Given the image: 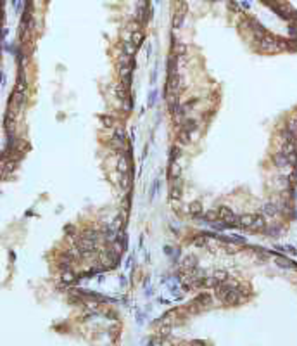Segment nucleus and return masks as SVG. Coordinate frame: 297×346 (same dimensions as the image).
<instances>
[{"label": "nucleus", "mask_w": 297, "mask_h": 346, "mask_svg": "<svg viewBox=\"0 0 297 346\" xmlns=\"http://www.w3.org/2000/svg\"><path fill=\"white\" fill-rule=\"evenodd\" d=\"M218 215H219V220H221L225 225L237 227V216H235V213L231 211L230 208H226V206H219V208H218Z\"/></svg>", "instance_id": "obj_1"}, {"label": "nucleus", "mask_w": 297, "mask_h": 346, "mask_svg": "<svg viewBox=\"0 0 297 346\" xmlns=\"http://www.w3.org/2000/svg\"><path fill=\"white\" fill-rule=\"evenodd\" d=\"M178 87H180V76H178V73H175V75H168V80H166V93H178Z\"/></svg>", "instance_id": "obj_2"}, {"label": "nucleus", "mask_w": 297, "mask_h": 346, "mask_svg": "<svg viewBox=\"0 0 297 346\" xmlns=\"http://www.w3.org/2000/svg\"><path fill=\"white\" fill-rule=\"evenodd\" d=\"M118 170L121 171V173H130V154H123L121 153V158H119V163H118Z\"/></svg>", "instance_id": "obj_3"}, {"label": "nucleus", "mask_w": 297, "mask_h": 346, "mask_svg": "<svg viewBox=\"0 0 297 346\" xmlns=\"http://www.w3.org/2000/svg\"><path fill=\"white\" fill-rule=\"evenodd\" d=\"M195 303L197 306H199V308H204V306H211V303H212V298L211 296H209L207 293H202V294H199V296H197L195 298Z\"/></svg>", "instance_id": "obj_4"}, {"label": "nucleus", "mask_w": 297, "mask_h": 346, "mask_svg": "<svg viewBox=\"0 0 297 346\" xmlns=\"http://www.w3.org/2000/svg\"><path fill=\"white\" fill-rule=\"evenodd\" d=\"M252 222H254V215H242V216H237V227L251 228Z\"/></svg>", "instance_id": "obj_5"}, {"label": "nucleus", "mask_w": 297, "mask_h": 346, "mask_svg": "<svg viewBox=\"0 0 297 346\" xmlns=\"http://www.w3.org/2000/svg\"><path fill=\"white\" fill-rule=\"evenodd\" d=\"M182 130H185L187 133H193L197 130V121L190 118H183L182 119Z\"/></svg>", "instance_id": "obj_6"}, {"label": "nucleus", "mask_w": 297, "mask_h": 346, "mask_svg": "<svg viewBox=\"0 0 297 346\" xmlns=\"http://www.w3.org/2000/svg\"><path fill=\"white\" fill-rule=\"evenodd\" d=\"M182 267L185 268L187 272L195 270V268H197V258L192 256V254H190V256H185V258H183V261H182Z\"/></svg>", "instance_id": "obj_7"}, {"label": "nucleus", "mask_w": 297, "mask_h": 346, "mask_svg": "<svg viewBox=\"0 0 297 346\" xmlns=\"http://www.w3.org/2000/svg\"><path fill=\"white\" fill-rule=\"evenodd\" d=\"M166 104L169 108L171 113H175V109L178 108V93H166Z\"/></svg>", "instance_id": "obj_8"}, {"label": "nucleus", "mask_w": 297, "mask_h": 346, "mask_svg": "<svg viewBox=\"0 0 297 346\" xmlns=\"http://www.w3.org/2000/svg\"><path fill=\"white\" fill-rule=\"evenodd\" d=\"M273 163H275L278 168H283V166H287V164H289V159H287V156L282 153V151H278V153L273 156Z\"/></svg>", "instance_id": "obj_9"}, {"label": "nucleus", "mask_w": 297, "mask_h": 346, "mask_svg": "<svg viewBox=\"0 0 297 346\" xmlns=\"http://www.w3.org/2000/svg\"><path fill=\"white\" fill-rule=\"evenodd\" d=\"M266 227V222H264V216L261 215H254V222L251 225V230H261V228Z\"/></svg>", "instance_id": "obj_10"}, {"label": "nucleus", "mask_w": 297, "mask_h": 346, "mask_svg": "<svg viewBox=\"0 0 297 346\" xmlns=\"http://www.w3.org/2000/svg\"><path fill=\"white\" fill-rule=\"evenodd\" d=\"M275 261H276V265H280V267H283V268H295V267H297V265L294 263L292 260H289V258H283V256L275 258Z\"/></svg>", "instance_id": "obj_11"}, {"label": "nucleus", "mask_w": 297, "mask_h": 346, "mask_svg": "<svg viewBox=\"0 0 297 346\" xmlns=\"http://www.w3.org/2000/svg\"><path fill=\"white\" fill-rule=\"evenodd\" d=\"M169 178L173 180V178H178L180 177V166H178V163L176 161H169Z\"/></svg>", "instance_id": "obj_12"}, {"label": "nucleus", "mask_w": 297, "mask_h": 346, "mask_svg": "<svg viewBox=\"0 0 297 346\" xmlns=\"http://www.w3.org/2000/svg\"><path fill=\"white\" fill-rule=\"evenodd\" d=\"M192 241H193V244H195L197 248H204V246H207L209 239H207V235H206V234H197Z\"/></svg>", "instance_id": "obj_13"}, {"label": "nucleus", "mask_w": 297, "mask_h": 346, "mask_svg": "<svg viewBox=\"0 0 297 346\" xmlns=\"http://www.w3.org/2000/svg\"><path fill=\"white\" fill-rule=\"evenodd\" d=\"M131 185V177L130 173H121V189L123 190H128Z\"/></svg>", "instance_id": "obj_14"}, {"label": "nucleus", "mask_w": 297, "mask_h": 346, "mask_svg": "<svg viewBox=\"0 0 297 346\" xmlns=\"http://www.w3.org/2000/svg\"><path fill=\"white\" fill-rule=\"evenodd\" d=\"M180 156H182V147H180V145L171 147V151H169V161H178Z\"/></svg>", "instance_id": "obj_15"}, {"label": "nucleus", "mask_w": 297, "mask_h": 346, "mask_svg": "<svg viewBox=\"0 0 297 346\" xmlns=\"http://www.w3.org/2000/svg\"><path fill=\"white\" fill-rule=\"evenodd\" d=\"M188 211H190V215H193V216L201 215V213H202V204H201V203H190Z\"/></svg>", "instance_id": "obj_16"}, {"label": "nucleus", "mask_w": 297, "mask_h": 346, "mask_svg": "<svg viewBox=\"0 0 297 346\" xmlns=\"http://www.w3.org/2000/svg\"><path fill=\"white\" fill-rule=\"evenodd\" d=\"M204 218L207 220V222H216V220L219 218L218 209H209V211H206V213H204Z\"/></svg>", "instance_id": "obj_17"}, {"label": "nucleus", "mask_w": 297, "mask_h": 346, "mask_svg": "<svg viewBox=\"0 0 297 346\" xmlns=\"http://www.w3.org/2000/svg\"><path fill=\"white\" fill-rule=\"evenodd\" d=\"M178 142H180L182 145L188 144V142H190V133H187L185 130H182V132L178 133Z\"/></svg>", "instance_id": "obj_18"}, {"label": "nucleus", "mask_w": 297, "mask_h": 346, "mask_svg": "<svg viewBox=\"0 0 297 346\" xmlns=\"http://www.w3.org/2000/svg\"><path fill=\"white\" fill-rule=\"evenodd\" d=\"M157 189H159V178H156V180L152 182V187H150V194H148V199H150V201L154 199V196H156Z\"/></svg>", "instance_id": "obj_19"}, {"label": "nucleus", "mask_w": 297, "mask_h": 346, "mask_svg": "<svg viewBox=\"0 0 297 346\" xmlns=\"http://www.w3.org/2000/svg\"><path fill=\"white\" fill-rule=\"evenodd\" d=\"M214 279L221 284V282H225V280L228 279V273H226V272H223V270H219V272H216V273H214Z\"/></svg>", "instance_id": "obj_20"}, {"label": "nucleus", "mask_w": 297, "mask_h": 346, "mask_svg": "<svg viewBox=\"0 0 297 346\" xmlns=\"http://www.w3.org/2000/svg\"><path fill=\"white\" fill-rule=\"evenodd\" d=\"M156 99H157V90H152V92H150V95H148V99H147V104H148V106H154Z\"/></svg>", "instance_id": "obj_21"}, {"label": "nucleus", "mask_w": 297, "mask_h": 346, "mask_svg": "<svg viewBox=\"0 0 297 346\" xmlns=\"http://www.w3.org/2000/svg\"><path fill=\"white\" fill-rule=\"evenodd\" d=\"M100 118H102V123H104L105 127H112V125H114V121H112L111 116H105V114H104V116H100Z\"/></svg>", "instance_id": "obj_22"}, {"label": "nucleus", "mask_w": 297, "mask_h": 346, "mask_svg": "<svg viewBox=\"0 0 297 346\" xmlns=\"http://www.w3.org/2000/svg\"><path fill=\"white\" fill-rule=\"evenodd\" d=\"M62 279H64V282H73V280H74V275L71 273V272H64V273H62Z\"/></svg>", "instance_id": "obj_23"}, {"label": "nucleus", "mask_w": 297, "mask_h": 346, "mask_svg": "<svg viewBox=\"0 0 297 346\" xmlns=\"http://www.w3.org/2000/svg\"><path fill=\"white\" fill-rule=\"evenodd\" d=\"M185 54V45H176L175 47V56H183Z\"/></svg>", "instance_id": "obj_24"}, {"label": "nucleus", "mask_w": 297, "mask_h": 346, "mask_svg": "<svg viewBox=\"0 0 297 346\" xmlns=\"http://www.w3.org/2000/svg\"><path fill=\"white\" fill-rule=\"evenodd\" d=\"M140 42H142V35H140V33H137V35H135V38H133L135 47H138V45H140Z\"/></svg>", "instance_id": "obj_25"}, {"label": "nucleus", "mask_w": 297, "mask_h": 346, "mask_svg": "<svg viewBox=\"0 0 297 346\" xmlns=\"http://www.w3.org/2000/svg\"><path fill=\"white\" fill-rule=\"evenodd\" d=\"M190 344H192V346H206V343L201 341V339H195V341H192Z\"/></svg>", "instance_id": "obj_26"}, {"label": "nucleus", "mask_w": 297, "mask_h": 346, "mask_svg": "<svg viewBox=\"0 0 297 346\" xmlns=\"http://www.w3.org/2000/svg\"><path fill=\"white\" fill-rule=\"evenodd\" d=\"M156 80H157V68H154V71H152V83H156Z\"/></svg>", "instance_id": "obj_27"}]
</instances>
